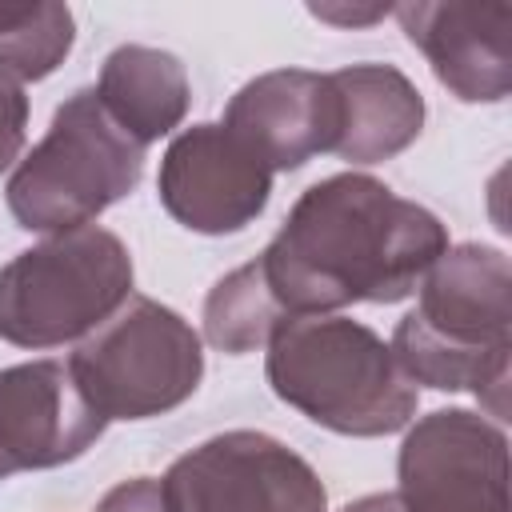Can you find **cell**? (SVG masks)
Masks as SVG:
<instances>
[{"label":"cell","instance_id":"6da1fadb","mask_svg":"<svg viewBox=\"0 0 512 512\" xmlns=\"http://www.w3.org/2000/svg\"><path fill=\"white\" fill-rule=\"evenodd\" d=\"M444 248L448 232L424 204L364 172H336L300 192L260 268L288 316H336L412 296Z\"/></svg>","mask_w":512,"mask_h":512},{"label":"cell","instance_id":"7a4b0ae2","mask_svg":"<svg viewBox=\"0 0 512 512\" xmlns=\"http://www.w3.org/2000/svg\"><path fill=\"white\" fill-rule=\"evenodd\" d=\"M264 372L284 404L340 436H388L416 416V384L392 348L348 316H288Z\"/></svg>","mask_w":512,"mask_h":512},{"label":"cell","instance_id":"3957f363","mask_svg":"<svg viewBox=\"0 0 512 512\" xmlns=\"http://www.w3.org/2000/svg\"><path fill=\"white\" fill-rule=\"evenodd\" d=\"M144 176V144L116 128L96 88L72 92L40 144L4 184L8 212L20 228L60 236L88 228L104 208L124 200Z\"/></svg>","mask_w":512,"mask_h":512},{"label":"cell","instance_id":"277c9868","mask_svg":"<svg viewBox=\"0 0 512 512\" xmlns=\"http://www.w3.org/2000/svg\"><path fill=\"white\" fill-rule=\"evenodd\" d=\"M132 296V256L108 228H76L0 268V340L60 348L92 336Z\"/></svg>","mask_w":512,"mask_h":512},{"label":"cell","instance_id":"5b68a950","mask_svg":"<svg viewBox=\"0 0 512 512\" xmlns=\"http://www.w3.org/2000/svg\"><path fill=\"white\" fill-rule=\"evenodd\" d=\"M68 372L104 420H148L200 388L204 348L180 312L152 296H128L80 340Z\"/></svg>","mask_w":512,"mask_h":512},{"label":"cell","instance_id":"8992f818","mask_svg":"<svg viewBox=\"0 0 512 512\" xmlns=\"http://www.w3.org/2000/svg\"><path fill=\"white\" fill-rule=\"evenodd\" d=\"M168 512H328L312 464L268 432H220L160 480Z\"/></svg>","mask_w":512,"mask_h":512},{"label":"cell","instance_id":"52a82bcc","mask_svg":"<svg viewBox=\"0 0 512 512\" xmlns=\"http://www.w3.org/2000/svg\"><path fill=\"white\" fill-rule=\"evenodd\" d=\"M404 512H512L504 428L472 408L420 416L396 456Z\"/></svg>","mask_w":512,"mask_h":512},{"label":"cell","instance_id":"ba28073f","mask_svg":"<svg viewBox=\"0 0 512 512\" xmlns=\"http://www.w3.org/2000/svg\"><path fill=\"white\" fill-rule=\"evenodd\" d=\"M156 188L176 224L224 236L248 228L264 212L272 172L224 124H192L168 144Z\"/></svg>","mask_w":512,"mask_h":512},{"label":"cell","instance_id":"9c48e42d","mask_svg":"<svg viewBox=\"0 0 512 512\" xmlns=\"http://www.w3.org/2000/svg\"><path fill=\"white\" fill-rule=\"evenodd\" d=\"M104 424L64 360L0 368V480L80 460Z\"/></svg>","mask_w":512,"mask_h":512},{"label":"cell","instance_id":"30bf717a","mask_svg":"<svg viewBox=\"0 0 512 512\" xmlns=\"http://www.w3.org/2000/svg\"><path fill=\"white\" fill-rule=\"evenodd\" d=\"M436 80L464 104H496L512 88L508 0H416L392 8Z\"/></svg>","mask_w":512,"mask_h":512},{"label":"cell","instance_id":"8fae6325","mask_svg":"<svg viewBox=\"0 0 512 512\" xmlns=\"http://www.w3.org/2000/svg\"><path fill=\"white\" fill-rule=\"evenodd\" d=\"M224 128L268 172H292L316 152H332L336 96L328 72L276 68L248 80L228 100Z\"/></svg>","mask_w":512,"mask_h":512},{"label":"cell","instance_id":"7c38bea8","mask_svg":"<svg viewBox=\"0 0 512 512\" xmlns=\"http://www.w3.org/2000/svg\"><path fill=\"white\" fill-rule=\"evenodd\" d=\"M420 328L464 352H512V268L492 244H456L436 256L412 308Z\"/></svg>","mask_w":512,"mask_h":512},{"label":"cell","instance_id":"4fadbf2b","mask_svg":"<svg viewBox=\"0 0 512 512\" xmlns=\"http://www.w3.org/2000/svg\"><path fill=\"white\" fill-rule=\"evenodd\" d=\"M336 96L332 152L348 164L400 156L424 128V96L392 64H348L328 72Z\"/></svg>","mask_w":512,"mask_h":512},{"label":"cell","instance_id":"5bb4252c","mask_svg":"<svg viewBox=\"0 0 512 512\" xmlns=\"http://www.w3.org/2000/svg\"><path fill=\"white\" fill-rule=\"evenodd\" d=\"M96 100L120 132L148 148L152 140L180 128L192 100V84L180 56L148 44H120L100 68Z\"/></svg>","mask_w":512,"mask_h":512},{"label":"cell","instance_id":"9a60e30c","mask_svg":"<svg viewBox=\"0 0 512 512\" xmlns=\"http://www.w3.org/2000/svg\"><path fill=\"white\" fill-rule=\"evenodd\" d=\"M284 320H288V312L272 296L260 256L232 268L228 276H220L204 300V336L212 348H220L228 356L264 348Z\"/></svg>","mask_w":512,"mask_h":512},{"label":"cell","instance_id":"2e32d148","mask_svg":"<svg viewBox=\"0 0 512 512\" xmlns=\"http://www.w3.org/2000/svg\"><path fill=\"white\" fill-rule=\"evenodd\" d=\"M76 20L68 4H0V80L32 84L52 76L72 52Z\"/></svg>","mask_w":512,"mask_h":512},{"label":"cell","instance_id":"e0dca14e","mask_svg":"<svg viewBox=\"0 0 512 512\" xmlns=\"http://www.w3.org/2000/svg\"><path fill=\"white\" fill-rule=\"evenodd\" d=\"M24 128H28V100L16 84L0 80V172L12 168V160H20Z\"/></svg>","mask_w":512,"mask_h":512},{"label":"cell","instance_id":"ac0fdd59","mask_svg":"<svg viewBox=\"0 0 512 512\" xmlns=\"http://www.w3.org/2000/svg\"><path fill=\"white\" fill-rule=\"evenodd\" d=\"M96 512H168V504H164L160 480H152V476H132V480H120V484L96 504Z\"/></svg>","mask_w":512,"mask_h":512},{"label":"cell","instance_id":"d6986e66","mask_svg":"<svg viewBox=\"0 0 512 512\" xmlns=\"http://www.w3.org/2000/svg\"><path fill=\"white\" fill-rule=\"evenodd\" d=\"M316 20H328V24H372V20H384L392 8H332V4H312L308 8Z\"/></svg>","mask_w":512,"mask_h":512},{"label":"cell","instance_id":"ffe728a7","mask_svg":"<svg viewBox=\"0 0 512 512\" xmlns=\"http://www.w3.org/2000/svg\"><path fill=\"white\" fill-rule=\"evenodd\" d=\"M340 512H404V508H400L396 492H372V496H360V500L344 504Z\"/></svg>","mask_w":512,"mask_h":512}]
</instances>
